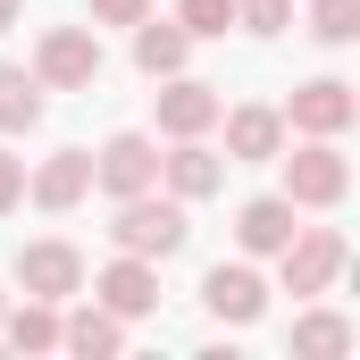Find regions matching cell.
<instances>
[{
	"label": "cell",
	"mask_w": 360,
	"mask_h": 360,
	"mask_svg": "<svg viewBox=\"0 0 360 360\" xmlns=\"http://www.w3.org/2000/svg\"><path fill=\"white\" fill-rule=\"evenodd\" d=\"M109 243L134 252V260H168V252H184V201H176V193L160 201V184H151V193H126Z\"/></svg>",
	"instance_id": "cell-1"
},
{
	"label": "cell",
	"mask_w": 360,
	"mask_h": 360,
	"mask_svg": "<svg viewBox=\"0 0 360 360\" xmlns=\"http://www.w3.org/2000/svg\"><path fill=\"white\" fill-rule=\"evenodd\" d=\"M276 160H285V151H276ZM344 193H352V160L335 151V134H310V143L285 160V201H293V210H335Z\"/></svg>",
	"instance_id": "cell-2"
},
{
	"label": "cell",
	"mask_w": 360,
	"mask_h": 360,
	"mask_svg": "<svg viewBox=\"0 0 360 360\" xmlns=\"http://www.w3.org/2000/svg\"><path fill=\"white\" fill-rule=\"evenodd\" d=\"M34 76H42V92H92L101 84V34L92 25H51L42 51H34Z\"/></svg>",
	"instance_id": "cell-3"
},
{
	"label": "cell",
	"mask_w": 360,
	"mask_h": 360,
	"mask_svg": "<svg viewBox=\"0 0 360 360\" xmlns=\"http://www.w3.org/2000/svg\"><path fill=\"white\" fill-rule=\"evenodd\" d=\"M276 260H285V293H293V302H310V293H327V285L344 276L352 252H344V235H335V226H293V243H285Z\"/></svg>",
	"instance_id": "cell-4"
},
{
	"label": "cell",
	"mask_w": 360,
	"mask_h": 360,
	"mask_svg": "<svg viewBox=\"0 0 360 360\" xmlns=\"http://www.w3.org/2000/svg\"><path fill=\"white\" fill-rule=\"evenodd\" d=\"M92 184H101L109 201L151 193V184H160V143H151V134H109V143L92 151Z\"/></svg>",
	"instance_id": "cell-5"
},
{
	"label": "cell",
	"mask_w": 360,
	"mask_h": 360,
	"mask_svg": "<svg viewBox=\"0 0 360 360\" xmlns=\"http://www.w3.org/2000/svg\"><path fill=\"white\" fill-rule=\"evenodd\" d=\"M92 302H101L109 319H151V310H160V260H134V252H117L109 269L92 276Z\"/></svg>",
	"instance_id": "cell-6"
},
{
	"label": "cell",
	"mask_w": 360,
	"mask_h": 360,
	"mask_svg": "<svg viewBox=\"0 0 360 360\" xmlns=\"http://www.w3.org/2000/svg\"><path fill=\"white\" fill-rule=\"evenodd\" d=\"M276 117H285L293 134H344V126L360 117V101H352L344 76H310V84H293V101H285Z\"/></svg>",
	"instance_id": "cell-7"
},
{
	"label": "cell",
	"mask_w": 360,
	"mask_h": 360,
	"mask_svg": "<svg viewBox=\"0 0 360 360\" xmlns=\"http://www.w3.org/2000/svg\"><path fill=\"white\" fill-rule=\"evenodd\" d=\"M201 302H210V319H226V327H252L260 310H269V285L252 260H218V269L201 276Z\"/></svg>",
	"instance_id": "cell-8"
},
{
	"label": "cell",
	"mask_w": 360,
	"mask_h": 360,
	"mask_svg": "<svg viewBox=\"0 0 360 360\" xmlns=\"http://www.w3.org/2000/svg\"><path fill=\"white\" fill-rule=\"evenodd\" d=\"M17 285L34 302H68V293H84V252L76 243H25L17 252Z\"/></svg>",
	"instance_id": "cell-9"
},
{
	"label": "cell",
	"mask_w": 360,
	"mask_h": 360,
	"mask_svg": "<svg viewBox=\"0 0 360 360\" xmlns=\"http://www.w3.org/2000/svg\"><path fill=\"white\" fill-rule=\"evenodd\" d=\"M218 126H226V168H260L285 151V117L260 109V101H243V109H218Z\"/></svg>",
	"instance_id": "cell-10"
},
{
	"label": "cell",
	"mask_w": 360,
	"mask_h": 360,
	"mask_svg": "<svg viewBox=\"0 0 360 360\" xmlns=\"http://www.w3.org/2000/svg\"><path fill=\"white\" fill-rule=\"evenodd\" d=\"M293 226H302V210H293L285 193H260V201L235 210V243H243L252 260H276V252L293 243Z\"/></svg>",
	"instance_id": "cell-11"
},
{
	"label": "cell",
	"mask_w": 360,
	"mask_h": 360,
	"mask_svg": "<svg viewBox=\"0 0 360 360\" xmlns=\"http://www.w3.org/2000/svg\"><path fill=\"white\" fill-rule=\"evenodd\" d=\"M160 84H168V92H151V101H160V134H168V143L210 134V126H218V109H226V101H218L210 84H193V76H160Z\"/></svg>",
	"instance_id": "cell-12"
},
{
	"label": "cell",
	"mask_w": 360,
	"mask_h": 360,
	"mask_svg": "<svg viewBox=\"0 0 360 360\" xmlns=\"http://www.w3.org/2000/svg\"><path fill=\"white\" fill-rule=\"evenodd\" d=\"M160 184H168V193H176V201H210V193H218V184H226V160H218V151H210V143H201V134H184L176 151H168V160H160Z\"/></svg>",
	"instance_id": "cell-13"
},
{
	"label": "cell",
	"mask_w": 360,
	"mask_h": 360,
	"mask_svg": "<svg viewBox=\"0 0 360 360\" xmlns=\"http://www.w3.org/2000/svg\"><path fill=\"white\" fill-rule=\"evenodd\" d=\"M25 193H34V210H51V218H59V210H76V201L92 193V151H51V160L34 168Z\"/></svg>",
	"instance_id": "cell-14"
},
{
	"label": "cell",
	"mask_w": 360,
	"mask_h": 360,
	"mask_svg": "<svg viewBox=\"0 0 360 360\" xmlns=\"http://www.w3.org/2000/svg\"><path fill=\"white\" fill-rule=\"evenodd\" d=\"M184 59H193V34H184L176 17H134V68L160 84V76H184Z\"/></svg>",
	"instance_id": "cell-15"
},
{
	"label": "cell",
	"mask_w": 360,
	"mask_h": 360,
	"mask_svg": "<svg viewBox=\"0 0 360 360\" xmlns=\"http://www.w3.org/2000/svg\"><path fill=\"white\" fill-rule=\"evenodd\" d=\"M59 344H68V352H84V360H109V352H126V319H109L101 302H84V310H68V319H59Z\"/></svg>",
	"instance_id": "cell-16"
},
{
	"label": "cell",
	"mask_w": 360,
	"mask_h": 360,
	"mask_svg": "<svg viewBox=\"0 0 360 360\" xmlns=\"http://www.w3.org/2000/svg\"><path fill=\"white\" fill-rule=\"evenodd\" d=\"M34 126H42V76L0 68V134H34Z\"/></svg>",
	"instance_id": "cell-17"
},
{
	"label": "cell",
	"mask_w": 360,
	"mask_h": 360,
	"mask_svg": "<svg viewBox=\"0 0 360 360\" xmlns=\"http://www.w3.org/2000/svg\"><path fill=\"white\" fill-rule=\"evenodd\" d=\"M0 327H8L17 352H59V302H34L25 293V310H0Z\"/></svg>",
	"instance_id": "cell-18"
},
{
	"label": "cell",
	"mask_w": 360,
	"mask_h": 360,
	"mask_svg": "<svg viewBox=\"0 0 360 360\" xmlns=\"http://www.w3.org/2000/svg\"><path fill=\"white\" fill-rule=\"evenodd\" d=\"M293 352H310V360L352 352V319H335V310H302V319H293Z\"/></svg>",
	"instance_id": "cell-19"
},
{
	"label": "cell",
	"mask_w": 360,
	"mask_h": 360,
	"mask_svg": "<svg viewBox=\"0 0 360 360\" xmlns=\"http://www.w3.org/2000/svg\"><path fill=\"white\" fill-rule=\"evenodd\" d=\"M310 34H319V42H335V51L360 42V0H310Z\"/></svg>",
	"instance_id": "cell-20"
},
{
	"label": "cell",
	"mask_w": 360,
	"mask_h": 360,
	"mask_svg": "<svg viewBox=\"0 0 360 360\" xmlns=\"http://www.w3.org/2000/svg\"><path fill=\"white\" fill-rule=\"evenodd\" d=\"M176 25L201 42V34H226L235 25V0H176Z\"/></svg>",
	"instance_id": "cell-21"
},
{
	"label": "cell",
	"mask_w": 360,
	"mask_h": 360,
	"mask_svg": "<svg viewBox=\"0 0 360 360\" xmlns=\"http://www.w3.org/2000/svg\"><path fill=\"white\" fill-rule=\"evenodd\" d=\"M235 25H252V34H285V25H293V0H235Z\"/></svg>",
	"instance_id": "cell-22"
},
{
	"label": "cell",
	"mask_w": 360,
	"mask_h": 360,
	"mask_svg": "<svg viewBox=\"0 0 360 360\" xmlns=\"http://www.w3.org/2000/svg\"><path fill=\"white\" fill-rule=\"evenodd\" d=\"M151 17V0H92V25H134Z\"/></svg>",
	"instance_id": "cell-23"
},
{
	"label": "cell",
	"mask_w": 360,
	"mask_h": 360,
	"mask_svg": "<svg viewBox=\"0 0 360 360\" xmlns=\"http://www.w3.org/2000/svg\"><path fill=\"white\" fill-rule=\"evenodd\" d=\"M17 201H25V160H8V151H0V218H8Z\"/></svg>",
	"instance_id": "cell-24"
},
{
	"label": "cell",
	"mask_w": 360,
	"mask_h": 360,
	"mask_svg": "<svg viewBox=\"0 0 360 360\" xmlns=\"http://www.w3.org/2000/svg\"><path fill=\"white\" fill-rule=\"evenodd\" d=\"M17 8H25V0H0V34H8V25H17Z\"/></svg>",
	"instance_id": "cell-25"
},
{
	"label": "cell",
	"mask_w": 360,
	"mask_h": 360,
	"mask_svg": "<svg viewBox=\"0 0 360 360\" xmlns=\"http://www.w3.org/2000/svg\"><path fill=\"white\" fill-rule=\"evenodd\" d=\"M0 310H8V293H0Z\"/></svg>",
	"instance_id": "cell-26"
}]
</instances>
